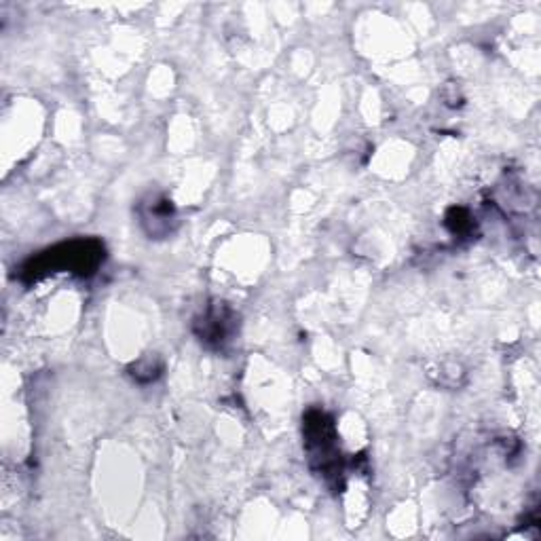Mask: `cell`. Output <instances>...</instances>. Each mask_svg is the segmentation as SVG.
<instances>
[{
    "label": "cell",
    "instance_id": "3957f363",
    "mask_svg": "<svg viewBox=\"0 0 541 541\" xmlns=\"http://www.w3.org/2000/svg\"><path fill=\"white\" fill-rule=\"evenodd\" d=\"M172 220H174V208L167 199L153 197L151 203H148L146 208L142 210V222H144V225H148V222L153 225L151 229H148V233H151V235L170 233V222Z\"/></svg>",
    "mask_w": 541,
    "mask_h": 541
},
{
    "label": "cell",
    "instance_id": "7a4b0ae2",
    "mask_svg": "<svg viewBox=\"0 0 541 541\" xmlns=\"http://www.w3.org/2000/svg\"><path fill=\"white\" fill-rule=\"evenodd\" d=\"M305 421V442L311 465H315L317 472H322L324 476H337L341 472V465L332 421L320 410H313Z\"/></svg>",
    "mask_w": 541,
    "mask_h": 541
},
{
    "label": "cell",
    "instance_id": "277c9868",
    "mask_svg": "<svg viewBox=\"0 0 541 541\" xmlns=\"http://www.w3.org/2000/svg\"><path fill=\"white\" fill-rule=\"evenodd\" d=\"M227 322H229V311L212 309L208 315L203 317V322H201V326H203V330L199 332L201 341H205V343H210V341L222 343V341H225V337L229 334Z\"/></svg>",
    "mask_w": 541,
    "mask_h": 541
},
{
    "label": "cell",
    "instance_id": "6da1fadb",
    "mask_svg": "<svg viewBox=\"0 0 541 541\" xmlns=\"http://www.w3.org/2000/svg\"><path fill=\"white\" fill-rule=\"evenodd\" d=\"M102 258H104V248L98 244V241H93V239L70 241V244H62L58 248L45 252L36 260H30V263L24 267V273L30 275L32 279L41 277L49 271L51 273L72 271V273L89 275L98 269Z\"/></svg>",
    "mask_w": 541,
    "mask_h": 541
}]
</instances>
